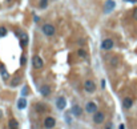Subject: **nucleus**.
Instances as JSON below:
<instances>
[{
	"instance_id": "nucleus-1",
	"label": "nucleus",
	"mask_w": 137,
	"mask_h": 129,
	"mask_svg": "<svg viewBox=\"0 0 137 129\" xmlns=\"http://www.w3.org/2000/svg\"><path fill=\"white\" fill-rule=\"evenodd\" d=\"M41 32L45 36L51 37V36H53V35L56 33V28H55V25H53V24H51V23H45V24L41 27Z\"/></svg>"
},
{
	"instance_id": "nucleus-2",
	"label": "nucleus",
	"mask_w": 137,
	"mask_h": 129,
	"mask_svg": "<svg viewBox=\"0 0 137 129\" xmlns=\"http://www.w3.org/2000/svg\"><path fill=\"white\" fill-rule=\"evenodd\" d=\"M32 67L35 68V69H41V68L44 67V60L39 55L33 56V59H32Z\"/></svg>"
},
{
	"instance_id": "nucleus-3",
	"label": "nucleus",
	"mask_w": 137,
	"mask_h": 129,
	"mask_svg": "<svg viewBox=\"0 0 137 129\" xmlns=\"http://www.w3.org/2000/svg\"><path fill=\"white\" fill-rule=\"evenodd\" d=\"M104 121H105V113L97 110L95 115H93V123L95 124H103Z\"/></svg>"
},
{
	"instance_id": "nucleus-4",
	"label": "nucleus",
	"mask_w": 137,
	"mask_h": 129,
	"mask_svg": "<svg viewBox=\"0 0 137 129\" xmlns=\"http://www.w3.org/2000/svg\"><path fill=\"white\" fill-rule=\"evenodd\" d=\"M84 89L87 93H93L96 90V84L92 81V80H85L84 82Z\"/></svg>"
},
{
	"instance_id": "nucleus-5",
	"label": "nucleus",
	"mask_w": 137,
	"mask_h": 129,
	"mask_svg": "<svg viewBox=\"0 0 137 129\" xmlns=\"http://www.w3.org/2000/svg\"><path fill=\"white\" fill-rule=\"evenodd\" d=\"M113 47H115V43H113L112 39H104L101 43V48L104 51H111Z\"/></svg>"
},
{
	"instance_id": "nucleus-6",
	"label": "nucleus",
	"mask_w": 137,
	"mask_h": 129,
	"mask_svg": "<svg viewBox=\"0 0 137 129\" xmlns=\"http://www.w3.org/2000/svg\"><path fill=\"white\" fill-rule=\"evenodd\" d=\"M85 110L87 113H92V115H95V113L97 112V104L93 103V101H89L85 104Z\"/></svg>"
},
{
	"instance_id": "nucleus-7",
	"label": "nucleus",
	"mask_w": 137,
	"mask_h": 129,
	"mask_svg": "<svg viewBox=\"0 0 137 129\" xmlns=\"http://www.w3.org/2000/svg\"><path fill=\"white\" fill-rule=\"evenodd\" d=\"M55 125H56V120L53 118V117L48 116V117H45V118H44V126L47 128V129L55 128Z\"/></svg>"
},
{
	"instance_id": "nucleus-8",
	"label": "nucleus",
	"mask_w": 137,
	"mask_h": 129,
	"mask_svg": "<svg viewBox=\"0 0 137 129\" xmlns=\"http://www.w3.org/2000/svg\"><path fill=\"white\" fill-rule=\"evenodd\" d=\"M65 105H67V100H65V97H63V96L57 97V100H56V107H57V109H60V110L65 109Z\"/></svg>"
},
{
	"instance_id": "nucleus-9",
	"label": "nucleus",
	"mask_w": 137,
	"mask_h": 129,
	"mask_svg": "<svg viewBox=\"0 0 137 129\" xmlns=\"http://www.w3.org/2000/svg\"><path fill=\"white\" fill-rule=\"evenodd\" d=\"M40 93H41L43 96H49V95L52 93V88H51L48 84H43V85L40 87Z\"/></svg>"
},
{
	"instance_id": "nucleus-10",
	"label": "nucleus",
	"mask_w": 137,
	"mask_h": 129,
	"mask_svg": "<svg viewBox=\"0 0 137 129\" xmlns=\"http://www.w3.org/2000/svg\"><path fill=\"white\" fill-rule=\"evenodd\" d=\"M115 7H116V3L113 2V0H108V2L105 3V10H104V12H105V13H109V12H112L113 10H115Z\"/></svg>"
},
{
	"instance_id": "nucleus-11",
	"label": "nucleus",
	"mask_w": 137,
	"mask_h": 129,
	"mask_svg": "<svg viewBox=\"0 0 137 129\" xmlns=\"http://www.w3.org/2000/svg\"><path fill=\"white\" fill-rule=\"evenodd\" d=\"M132 105H133V100H132V98H131V97H124V100H123V107H124V109H131Z\"/></svg>"
},
{
	"instance_id": "nucleus-12",
	"label": "nucleus",
	"mask_w": 137,
	"mask_h": 129,
	"mask_svg": "<svg viewBox=\"0 0 137 129\" xmlns=\"http://www.w3.org/2000/svg\"><path fill=\"white\" fill-rule=\"evenodd\" d=\"M72 115L76 116V117H80L83 115V109H81L80 105H73L72 107Z\"/></svg>"
},
{
	"instance_id": "nucleus-13",
	"label": "nucleus",
	"mask_w": 137,
	"mask_h": 129,
	"mask_svg": "<svg viewBox=\"0 0 137 129\" xmlns=\"http://www.w3.org/2000/svg\"><path fill=\"white\" fill-rule=\"evenodd\" d=\"M20 82H21V77H20V76H15V77L11 80L10 85H11V87H17Z\"/></svg>"
},
{
	"instance_id": "nucleus-14",
	"label": "nucleus",
	"mask_w": 137,
	"mask_h": 129,
	"mask_svg": "<svg viewBox=\"0 0 137 129\" xmlns=\"http://www.w3.org/2000/svg\"><path fill=\"white\" fill-rule=\"evenodd\" d=\"M20 39H21V44L25 47V45L28 44V35H27V32H21L20 33Z\"/></svg>"
},
{
	"instance_id": "nucleus-15",
	"label": "nucleus",
	"mask_w": 137,
	"mask_h": 129,
	"mask_svg": "<svg viewBox=\"0 0 137 129\" xmlns=\"http://www.w3.org/2000/svg\"><path fill=\"white\" fill-rule=\"evenodd\" d=\"M25 107H27V100H25L24 97H21L20 100L17 101V108L19 109H24Z\"/></svg>"
},
{
	"instance_id": "nucleus-16",
	"label": "nucleus",
	"mask_w": 137,
	"mask_h": 129,
	"mask_svg": "<svg viewBox=\"0 0 137 129\" xmlns=\"http://www.w3.org/2000/svg\"><path fill=\"white\" fill-rule=\"evenodd\" d=\"M8 125H10V129H19V123H17L15 118H11V120H10Z\"/></svg>"
},
{
	"instance_id": "nucleus-17",
	"label": "nucleus",
	"mask_w": 137,
	"mask_h": 129,
	"mask_svg": "<svg viewBox=\"0 0 137 129\" xmlns=\"http://www.w3.org/2000/svg\"><path fill=\"white\" fill-rule=\"evenodd\" d=\"M77 55H79V57H81V59H87V57H88V53H87V51H85L84 48H79V49H77Z\"/></svg>"
},
{
	"instance_id": "nucleus-18",
	"label": "nucleus",
	"mask_w": 137,
	"mask_h": 129,
	"mask_svg": "<svg viewBox=\"0 0 137 129\" xmlns=\"http://www.w3.org/2000/svg\"><path fill=\"white\" fill-rule=\"evenodd\" d=\"M0 71H2V75H3V79L4 80L8 79V73H7V71H5V68H4L3 64H0Z\"/></svg>"
},
{
	"instance_id": "nucleus-19",
	"label": "nucleus",
	"mask_w": 137,
	"mask_h": 129,
	"mask_svg": "<svg viewBox=\"0 0 137 129\" xmlns=\"http://www.w3.org/2000/svg\"><path fill=\"white\" fill-rule=\"evenodd\" d=\"M45 109H47V107H45L44 104H36V110L37 112H45Z\"/></svg>"
},
{
	"instance_id": "nucleus-20",
	"label": "nucleus",
	"mask_w": 137,
	"mask_h": 129,
	"mask_svg": "<svg viewBox=\"0 0 137 129\" xmlns=\"http://www.w3.org/2000/svg\"><path fill=\"white\" fill-rule=\"evenodd\" d=\"M109 64H111L112 67H117V64H118V59H117L116 56H113V57L111 59V61H109Z\"/></svg>"
},
{
	"instance_id": "nucleus-21",
	"label": "nucleus",
	"mask_w": 137,
	"mask_h": 129,
	"mask_svg": "<svg viewBox=\"0 0 137 129\" xmlns=\"http://www.w3.org/2000/svg\"><path fill=\"white\" fill-rule=\"evenodd\" d=\"M28 95V87L24 85V88L21 89V96H27Z\"/></svg>"
},
{
	"instance_id": "nucleus-22",
	"label": "nucleus",
	"mask_w": 137,
	"mask_h": 129,
	"mask_svg": "<svg viewBox=\"0 0 137 129\" xmlns=\"http://www.w3.org/2000/svg\"><path fill=\"white\" fill-rule=\"evenodd\" d=\"M7 33V29L4 27H0V36H4Z\"/></svg>"
},
{
	"instance_id": "nucleus-23",
	"label": "nucleus",
	"mask_w": 137,
	"mask_h": 129,
	"mask_svg": "<svg viewBox=\"0 0 137 129\" xmlns=\"http://www.w3.org/2000/svg\"><path fill=\"white\" fill-rule=\"evenodd\" d=\"M47 2H48V0H41V2H40V7H41V8H44V7L47 5Z\"/></svg>"
},
{
	"instance_id": "nucleus-24",
	"label": "nucleus",
	"mask_w": 137,
	"mask_h": 129,
	"mask_svg": "<svg viewBox=\"0 0 137 129\" xmlns=\"http://www.w3.org/2000/svg\"><path fill=\"white\" fill-rule=\"evenodd\" d=\"M133 19L137 20V8H134V11H133Z\"/></svg>"
},
{
	"instance_id": "nucleus-25",
	"label": "nucleus",
	"mask_w": 137,
	"mask_h": 129,
	"mask_svg": "<svg viewBox=\"0 0 137 129\" xmlns=\"http://www.w3.org/2000/svg\"><path fill=\"white\" fill-rule=\"evenodd\" d=\"M84 44H85V40H84V39H80V40H79V45H84Z\"/></svg>"
},
{
	"instance_id": "nucleus-26",
	"label": "nucleus",
	"mask_w": 137,
	"mask_h": 129,
	"mask_svg": "<svg viewBox=\"0 0 137 129\" xmlns=\"http://www.w3.org/2000/svg\"><path fill=\"white\" fill-rule=\"evenodd\" d=\"M25 59H27V57H25V55H24V56H23V57H21V63H23V64H24V63H25Z\"/></svg>"
},
{
	"instance_id": "nucleus-27",
	"label": "nucleus",
	"mask_w": 137,
	"mask_h": 129,
	"mask_svg": "<svg viewBox=\"0 0 137 129\" xmlns=\"http://www.w3.org/2000/svg\"><path fill=\"white\" fill-rule=\"evenodd\" d=\"M105 129H112V124H109V125H106V126H105Z\"/></svg>"
},
{
	"instance_id": "nucleus-28",
	"label": "nucleus",
	"mask_w": 137,
	"mask_h": 129,
	"mask_svg": "<svg viewBox=\"0 0 137 129\" xmlns=\"http://www.w3.org/2000/svg\"><path fill=\"white\" fill-rule=\"evenodd\" d=\"M126 2H132V3H134V2H136V0H126Z\"/></svg>"
},
{
	"instance_id": "nucleus-29",
	"label": "nucleus",
	"mask_w": 137,
	"mask_h": 129,
	"mask_svg": "<svg viewBox=\"0 0 137 129\" xmlns=\"http://www.w3.org/2000/svg\"><path fill=\"white\" fill-rule=\"evenodd\" d=\"M2 116H3V112H2V110H0V118H2Z\"/></svg>"
}]
</instances>
